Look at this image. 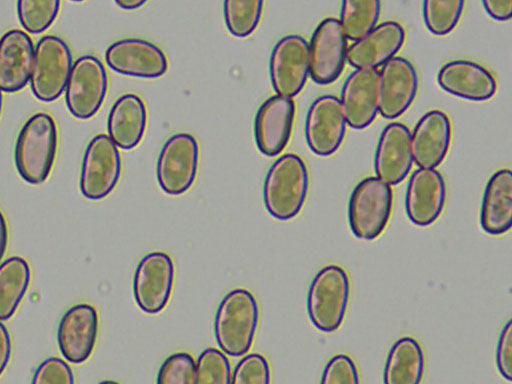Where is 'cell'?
<instances>
[{"mask_svg": "<svg viewBox=\"0 0 512 384\" xmlns=\"http://www.w3.org/2000/svg\"><path fill=\"white\" fill-rule=\"evenodd\" d=\"M58 147L54 118L44 112L29 117L21 127L14 148L18 174L29 184L44 182L51 173Z\"/></svg>", "mask_w": 512, "mask_h": 384, "instance_id": "1", "label": "cell"}, {"mask_svg": "<svg viewBox=\"0 0 512 384\" xmlns=\"http://www.w3.org/2000/svg\"><path fill=\"white\" fill-rule=\"evenodd\" d=\"M309 190V172L297 154L286 153L270 166L263 184V202L275 219L286 221L302 210Z\"/></svg>", "mask_w": 512, "mask_h": 384, "instance_id": "2", "label": "cell"}, {"mask_svg": "<svg viewBox=\"0 0 512 384\" xmlns=\"http://www.w3.org/2000/svg\"><path fill=\"white\" fill-rule=\"evenodd\" d=\"M259 320V307L254 295L237 288L220 301L214 319V334L225 354L239 357L249 352Z\"/></svg>", "mask_w": 512, "mask_h": 384, "instance_id": "3", "label": "cell"}, {"mask_svg": "<svg viewBox=\"0 0 512 384\" xmlns=\"http://www.w3.org/2000/svg\"><path fill=\"white\" fill-rule=\"evenodd\" d=\"M350 298L347 271L335 264L320 269L312 279L307 293V313L320 331L333 332L342 324Z\"/></svg>", "mask_w": 512, "mask_h": 384, "instance_id": "4", "label": "cell"}, {"mask_svg": "<svg viewBox=\"0 0 512 384\" xmlns=\"http://www.w3.org/2000/svg\"><path fill=\"white\" fill-rule=\"evenodd\" d=\"M393 207L390 185L370 176L353 188L348 202V222L352 233L359 239L374 240L385 230Z\"/></svg>", "mask_w": 512, "mask_h": 384, "instance_id": "5", "label": "cell"}, {"mask_svg": "<svg viewBox=\"0 0 512 384\" xmlns=\"http://www.w3.org/2000/svg\"><path fill=\"white\" fill-rule=\"evenodd\" d=\"M72 65V53L62 38L56 35L40 38L30 77L34 96L43 102L58 99L66 88Z\"/></svg>", "mask_w": 512, "mask_h": 384, "instance_id": "6", "label": "cell"}, {"mask_svg": "<svg viewBox=\"0 0 512 384\" xmlns=\"http://www.w3.org/2000/svg\"><path fill=\"white\" fill-rule=\"evenodd\" d=\"M199 145L196 138L181 132L171 135L161 147L156 178L168 195H181L193 185L198 172Z\"/></svg>", "mask_w": 512, "mask_h": 384, "instance_id": "7", "label": "cell"}, {"mask_svg": "<svg viewBox=\"0 0 512 384\" xmlns=\"http://www.w3.org/2000/svg\"><path fill=\"white\" fill-rule=\"evenodd\" d=\"M118 147L106 134L95 135L87 144L80 170L79 187L90 200L108 196L117 186L121 175Z\"/></svg>", "mask_w": 512, "mask_h": 384, "instance_id": "8", "label": "cell"}, {"mask_svg": "<svg viewBox=\"0 0 512 384\" xmlns=\"http://www.w3.org/2000/svg\"><path fill=\"white\" fill-rule=\"evenodd\" d=\"M107 89L104 64L94 55H82L72 65L65 88L66 106L76 118L89 119L100 109Z\"/></svg>", "mask_w": 512, "mask_h": 384, "instance_id": "9", "label": "cell"}, {"mask_svg": "<svg viewBox=\"0 0 512 384\" xmlns=\"http://www.w3.org/2000/svg\"><path fill=\"white\" fill-rule=\"evenodd\" d=\"M175 267L165 252L146 254L137 264L133 277V295L138 307L157 314L167 305L174 284Z\"/></svg>", "mask_w": 512, "mask_h": 384, "instance_id": "10", "label": "cell"}, {"mask_svg": "<svg viewBox=\"0 0 512 384\" xmlns=\"http://www.w3.org/2000/svg\"><path fill=\"white\" fill-rule=\"evenodd\" d=\"M306 39L289 34L277 41L269 59V74L277 95L293 98L304 88L309 76Z\"/></svg>", "mask_w": 512, "mask_h": 384, "instance_id": "11", "label": "cell"}, {"mask_svg": "<svg viewBox=\"0 0 512 384\" xmlns=\"http://www.w3.org/2000/svg\"><path fill=\"white\" fill-rule=\"evenodd\" d=\"M347 49V38L338 19H323L308 44L311 79L319 85H328L337 80L347 61Z\"/></svg>", "mask_w": 512, "mask_h": 384, "instance_id": "12", "label": "cell"}, {"mask_svg": "<svg viewBox=\"0 0 512 384\" xmlns=\"http://www.w3.org/2000/svg\"><path fill=\"white\" fill-rule=\"evenodd\" d=\"M346 129L347 122L336 96L324 94L312 101L306 113L304 135L315 155L334 154L344 141Z\"/></svg>", "mask_w": 512, "mask_h": 384, "instance_id": "13", "label": "cell"}, {"mask_svg": "<svg viewBox=\"0 0 512 384\" xmlns=\"http://www.w3.org/2000/svg\"><path fill=\"white\" fill-rule=\"evenodd\" d=\"M378 72L379 113L386 119L398 118L416 98L419 87L417 70L410 60L395 56Z\"/></svg>", "mask_w": 512, "mask_h": 384, "instance_id": "14", "label": "cell"}, {"mask_svg": "<svg viewBox=\"0 0 512 384\" xmlns=\"http://www.w3.org/2000/svg\"><path fill=\"white\" fill-rule=\"evenodd\" d=\"M447 199V185L437 169L417 168L408 179L405 212L416 226L426 227L442 214Z\"/></svg>", "mask_w": 512, "mask_h": 384, "instance_id": "15", "label": "cell"}, {"mask_svg": "<svg viewBox=\"0 0 512 384\" xmlns=\"http://www.w3.org/2000/svg\"><path fill=\"white\" fill-rule=\"evenodd\" d=\"M105 61L115 72L142 78H157L168 68L164 51L156 44L141 38H124L110 44Z\"/></svg>", "mask_w": 512, "mask_h": 384, "instance_id": "16", "label": "cell"}, {"mask_svg": "<svg viewBox=\"0 0 512 384\" xmlns=\"http://www.w3.org/2000/svg\"><path fill=\"white\" fill-rule=\"evenodd\" d=\"M97 309L88 303L71 306L61 317L57 328V342L62 356L80 364L91 356L98 335Z\"/></svg>", "mask_w": 512, "mask_h": 384, "instance_id": "17", "label": "cell"}, {"mask_svg": "<svg viewBox=\"0 0 512 384\" xmlns=\"http://www.w3.org/2000/svg\"><path fill=\"white\" fill-rule=\"evenodd\" d=\"M295 111L292 98L277 94L260 105L254 119V137L262 154L274 157L285 149L291 137Z\"/></svg>", "mask_w": 512, "mask_h": 384, "instance_id": "18", "label": "cell"}, {"mask_svg": "<svg viewBox=\"0 0 512 384\" xmlns=\"http://www.w3.org/2000/svg\"><path fill=\"white\" fill-rule=\"evenodd\" d=\"M452 139L449 116L442 110L424 113L410 132L413 162L424 169H436L448 154Z\"/></svg>", "mask_w": 512, "mask_h": 384, "instance_id": "19", "label": "cell"}, {"mask_svg": "<svg viewBox=\"0 0 512 384\" xmlns=\"http://www.w3.org/2000/svg\"><path fill=\"white\" fill-rule=\"evenodd\" d=\"M413 156L410 130L400 122H391L381 131L374 153L376 177L388 185L401 183L411 171Z\"/></svg>", "mask_w": 512, "mask_h": 384, "instance_id": "20", "label": "cell"}, {"mask_svg": "<svg viewBox=\"0 0 512 384\" xmlns=\"http://www.w3.org/2000/svg\"><path fill=\"white\" fill-rule=\"evenodd\" d=\"M440 88L461 99L487 101L497 91V81L492 72L480 63L467 59L446 62L437 73Z\"/></svg>", "mask_w": 512, "mask_h": 384, "instance_id": "21", "label": "cell"}, {"mask_svg": "<svg viewBox=\"0 0 512 384\" xmlns=\"http://www.w3.org/2000/svg\"><path fill=\"white\" fill-rule=\"evenodd\" d=\"M376 69H355L345 79L339 102L347 125L355 130L367 128L379 113Z\"/></svg>", "mask_w": 512, "mask_h": 384, "instance_id": "22", "label": "cell"}, {"mask_svg": "<svg viewBox=\"0 0 512 384\" xmlns=\"http://www.w3.org/2000/svg\"><path fill=\"white\" fill-rule=\"evenodd\" d=\"M405 42V29L397 21L377 24L347 49V62L355 69H376L391 60Z\"/></svg>", "mask_w": 512, "mask_h": 384, "instance_id": "23", "label": "cell"}, {"mask_svg": "<svg viewBox=\"0 0 512 384\" xmlns=\"http://www.w3.org/2000/svg\"><path fill=\"white\" fill-rule=\"evenodd\" d=\"M35 47L30 36L19 29L0 37V89L17 92L30 81Z\"/></svg>", "mask_w": 512, "mask_h": 384, "instance_id": "24", "label": "cell"}, {"mask_svg": "<svg viewBox=\"0 0 512 384\" xmlns=\"http://www.w3.org/2000/svg\"><path fill=\"white\" fill-rule=\"evenodd\" d=\"M147 125V108L137 94L121 95L112 105L107 118L109 138L121 149L135 148L142 140Z\"/></svg>", "mask_w": 512, "mask_h": 384, "instance_id": "25", "label": "cell"}, {"mask_svg": "<svg viewBox=\"0 0 512 384\" xmlns=\"http://www.w3.org/2000/svg\"><path fill=\"white\" fill-rule=\"evenodd\" d=\"M481 228L490 235H502L512 225V173L500 169L487 181L480 207Z\"/></svg>", "mask_w": 512, "mask_h": 384, "instance_id": "26", "label": "cell"}, {"mask_svg": "<svg viewBox=\"0 0 512 384\" xmlns=\"http://www.w3.org/2000/svg\"><path fill=\"white\" fill-rule=\"evenodd\" d=\"M424 371L422 346L413 337H402L389 349L383 369V384H420Z\"/></svg>", "mask_w": 512, "mask_h": 384, "instance_id": "27", "label": "cell"}, {"mask_svg": "<svg viewBox=\"0 0 512 384\" xmlns=\"http://www.w3.org/2000/svg\"><path fill=\"white\" fill-rule=\"evenodd\" d=\"M28 262L12 256L0 264V321L8 320L16 312L30 284Z\"/></svg>", "mask_w": 512, "mask_h": 384, "instance_id": "28", "label": "cell"}, {"mask_svg": "<svg viewBox=\"0 0 512 384\" xmlns=\"http://www.w3.org/2000/svg\"><path fill=\"white\" fill-rule=\"evenodd\" d=\"M380 13L378 0H348L341 3L338 21L347 40L355 42L377 26Z\"/></svg>", "mask_w": 512, "mask_h": 384, "instance_id": "29", "label": "cell"}, {"mask_svg": "<svg viewBox=\"0 0 512 384\" xmlns=\"http://www.w3.org/2000/svg\"><path fill=\"white\" fill-rule=\"evenodd\" d=\"M263 1L226 0L223 15L227 29L237 37L250 35L258 26L263 11Z\"/></svg>", "mask_w": 512, "mask_h": 384, "instance_id": "30", "label": "cell"}, {"mask_svg": "<svg viewBox=\"0 0 512 384\" xmlns=\"http://www.w3.org/2000/svg\"><path fill=\"white\" fill-rule=\"evenodd\" d=\"M463 1L426 0L422 3L423 21L430 33L444 36L457 26L464 10Z\"/></svg>", "mask_w": 512, "mask_h": 384, "instance_id": "31", "label": "cell"}, {"mask_svg": "<svg viewBox=\"0 0 512 384\" xmlns=\"http://www.w3.org/2000/svg\"><path fill=\"white\" fill-rule=\"evenodd\" d=\"M60 4L58 0H20L17 2L18 19L26 32L42 33L57 18Z\"/></svg>", "mask_w": 512, "mask_h": 384, "instance_id": "32", "label": "cell"}, {"mask_svg": "<svg viewBox=\"0 0 512 384\" xmlns=\"http://www.w3.org/2000/svg\"><path fill=\"white\" fill-rule=\"evenodd\" d=\"M231 369L226 355L213 347L206 348L195 364L194 384H230Z\"/></svg>", "mask_w": 512, "mask_h": 384, "instance_id": "33", "label": "cell"}, {"mask_svg": "<svg viewBox=\"0 0 512 384\" xmlns=\"http://www.w3.org/2000/svg\"><path fill=\"white\" fill-rule=\"evenodd\" d=\"M195 360L189 353L178 352L168 356L161 364L156 384H194Z\"/></svg>", "mask_w": 512, "mask_h": 384, "instance_id": "34", "label": "cell"}, {"mask_svg": "<svg viewBox=\"0 0 512 384\" xmlns=\"http://www.w3.org/2000/svg\"><path fill=\"white\" fill-rule=\"evenodd\" d=\"M231 377L230 384H270V366L263 355L251 353L237 363Z\"/></svg>", "mask_w": 512, "mask_h": 384, "instance_id": "35", "label": "cell"}, {"mask_svg": "<svg viewBox=\"0 0 512 384\" xmlns=\"http://www.w3.org/2000/svg\"><path fill=\"white\" fill-rule=\"evenodd\" d=\"M319 384H360L353 359L345 354L331 357L324 366Z\"/></svg>", "mask_w": 512, "mask_h": 384, "instance_id": "36", "label": "cell"}, {"mask_svg": "<svg viewBox=\"0 0 512 384\" xmlns=\"http://www.w3.org/2000/svg\"><path fill=\"white\" fill-rule=\"evenodd\" d=\"M31 384H75V379L67 362L58 357H49L37 366Z\"/></svg>", "mask_w": 512, "mask_h": 384, "instance_id": "37", "label": "cell"}, {"mask_svg": "<svg viewBox=\"0 0 512 384\" xmlns=\"http://www.w3.org/2000/svg\"><path fill=\"white\" fill-rule=\"evenodd\" d=\"M496 366L507 381L512 379V323L509 319L503 326L496 346Z\"/></svg>", "mask_w": 512, "mask_h": 384, "instance_id": "38", "label": "cell"}, {"mask_svg": "<svg viewBox=\"0 0 512 384\" xmlns=\"http://www.w3.org/2000/svg\"><path fill=\"white\" fill-rule=\"evenodd\" d=\"M485 12L494 20L507 21L512 15V0H485L482 1Z\"/></svg>", "mask_w": 512, "mask_h": 384, "instance_id": "39", "label": "cell"}, {"mask_svg": "<svg viewBox=\"0 0 512 384\" xmlns=\"http://www.w3.org/2000/svg\"><path fill=\"white\" fill-rule=\"evenodd\" d=\"M11 350L10 334L6 326L0 321V376L10 361Z\"/></svg>", "mask_w": 512, "mask_h": 384, "instance_id": "40", "label": "cell"}, {"mask_svg": "<svg viewBox=\"0 0 512 384\" xmlns=\"http://www.w3.org/2000/svg\"><path fill=\"white\" fill-rule=\"evenodd\" d=\"M8 243V227L6 219L0 210V261L2 260Z\"/></svg>", "mask_w": 512, "mask_h": 384, "instance_id": "41", "label": "cell"}, {"mask_svg": "<svg viewBox=\"0 0 512 384\" xmlns=\"http://www.w3.org/2000/svg\"><path fill=\"white\" fill-rule=\"evenodd\" d=\"M119 7L125 10H133L140 8L143 6L146 1L145 0H117L115 2Z\"/></svg>", "mask_w": 512, "mask_h": 384, "instance_id": "42", "label": "cell"}, {"mask_svg": "<svg viewBox=\"0 0 512 384\" xmlns=\"http://www.w3.org/2000/svg\"><path fill=\"white\" fill-rule=\"evenodd\" d=\"M98 384H120V383L117 381H114V380H104V381L99 382Z\"/></svg>", "mask_w": 512, "mask_h": 384, "instance_id": "43", "label": "cell"}, {"mask_svg": "<svg viewBox=\"0 0 512 384\" xmlns=\"http://www.w3.org/2000/svg\"><path fill=\"white\" fill-rule=\"evenodd\" d=\"M2 102H3L2 90L0 89V116H1V111H2Z\"/></svg>", "mask_w": 512, "mask_h": 384, "instance_id": "44", "label": "cell"}]
</instances>
